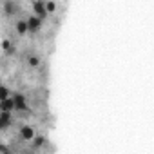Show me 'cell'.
<instances>
[{
	"instance_id": "6da1fadb",
	"label": "cell",
	"mask_w": 154,
	"mask_h": 154,
	"mask_svg": "<svg viewBox=\"0 0 154 154\" xmlns=\"http://www.w3.org/2000/svg\"><path fill=\"white\" fill-rule=\"evenodd\" d=\"M11 98L15 102V111H26L27 109V100L20 93H11Z\"/></svg>"
},
{
	"instance_id": "7a4b0ae2",
	"label": "cell",
	"mask_w": 154,
	"mask_h": 154,
	"mask_svg": "<svg viewBox=\"0 0 154 154\" xmlns=\"http://www.w3.org/2000/svg\"><path fill=\"white\" fill-rule=\"evenodd\" d=\"M33 13L38 17V18H44L47 15L45 11V2H42V0H33Z\"/></svg>"
},
{
	"instance_id": "3957f363",
	"label": "cell",
	"mask_w": 154,
	"mask_h": 154,
	"mask_svg": "<svg viewBox=\"0 0 154 154\" xmlns=\"http://www.w3.org/2000/svg\"><path fill=\"white\" fill-rule=\"evenodd\" d=\"M27 29L31 31V33H36L38 29H40V26H42V18H38L36 15H33V17H29L27 20Z\"/></svg>"
},
{
	"instance_id": "277c9868",
	"label": "cell",
	"mask_w": 154,
	"mask_h": 154,
	"mask_svg": "<svg viewBox=\"0 0 154 154\" xmlns=\"http://www.w3.org/2000/svg\"><path fill=\"white\" fill-rule=\"evenodd\" d=\"M0 111H4V112H13L15 111V102H13L11 96L0 100Z\"/></svg>"
},
{
	"instance_id": "5b68a950",
	"label": "cell",
	"mask_w": 154,
	"mask_h": 154,
	"mask_svg": "<svg viewBox=\"0 0 154 154\" xmlns=\"http://www.w3.org/2000/svg\"><path fill=\"white\" fill-rule=\"evenodd\" d=\"M35 134H36V132H35V131H33L29 125H24V127L20 129V138H22V140H27V141H31V140L35 138Z\"/></svg>"
},
{
	"instance_id": "8992f818",
	"label": "cell",
	"mask_w": 154,
	"mask_h": 154,
	"mask_svg": "<svg viewBox=\"0 0 154 154\" xmlns=\"http://www.w3.org/2000/svg\"><path fill=\"white\" fill-rule=\"evenodd\" d=\"M11 112H4V111H0V131H4L8 125H11Z\"/></svg>"
},
{
	"instance_id": "52a82bcc",
	"label": "cell",
	"mask_w": 154,
	"mask_h": 154,
	"mask_svg": "<svg viewBox=\"0 0 154 154\" xmlns=\"http://www.w3.org/2000/svg\"><path fill=\"white\" fill-rule=\"evenodd\" d=\"M17 11H18V8H17V4L13 2V0H8V2L4 4V13H6L8 17H13Z\"/></svg>"
},
{
	"instance_id": "ba28073f",
	"label": "cell",
	"mask_w": 154,
	"mask_h": 154,
	"mask_svg": "<svg viewBox=\"0 0 154 154\" xmlns=\"http://www.w3.org/2000/svg\"><path fill=\"white\" fill-rule=\"evenodd\" d=\"M15 29H17V33H18L20 36H24V35L29 33V29H27V22H26V20H18V22L15 24Z\"/></svg>"
},
{
	"instance_id": "9c48e42d",
	"label": "cell",
	"mask_w": 154,
	"mask_h": 154,
	"mask_svg": "<svg viewBox=\"0 0 154 154\" xmlns=\"http://www.w3.org/2000/svg\"><path fill=\"white\" fill-rule=\"evenodd\" d=\"M27 63H29V67L36 69V67H40L42 60H40V56H36V54H31V56H29V60H27Z\"/></svg>"
},
{
	"instance_id": "30bf717a",
	"label": "cell",
	"mask_w": 154,
	"mask_h": 154,
	"mask_svg": "<svg viewBox=\"0 0 154 154\" xmlns=\"http://www.w3.org/2000/svg\"><path fill=\"white\" fill-rule=\"evenodd\" d=\"M31 141H33V147L40 149V147H44V145H45V136H36V134H35V138H33Z\"/></svg>"
},
{
	"instance_id": "8fae6325",
	"label": "cell",
	"mask_w": 154,
	"mask_h": 154,
	"mask_svg": "<svg viewBox=\"0 0 154 154\" xmlns=\"http://www.w3.org/2000/svg\"><path fill=\"white\" fill-rule=\"evenodd\" d=\"M2 49H4L8 54H15V47H13V44H11L9 40H4V42H2Z\"/></svg>"
},
{
	"instance_id": "7c38bea8",
	"label": "cell",
	"mask_w": 154,
	"mask_h": 154,
	"mask_svg": "<svg viewBox=\"0 0 154 154\" xmlns=\"http://www.w3.org/2000/svg\"><path fill=\"white\" fill-rule=\"evenodd\" d=\"M8 96H11V91H9V87H6V85H0V100H4V98H8Z\"/></svg>"
},
{
	"instance_id": "4fadbf2b",
	"label": "cell",
	"mask_w": 154,
	"mask_h": 154,
	"mask_svg": "<svg viewBox=\"0 0 154 154\" xmlns=\"http://www.w3.org/2000/svg\"><path fill=\"white\" fill-rule=\"evenodd\" d=\"M45 11H47V13H54V11H56V2H53V0L45 2Z\"/></svg>"
}]
</instances>
